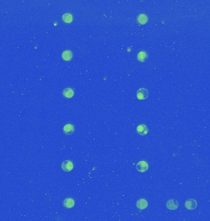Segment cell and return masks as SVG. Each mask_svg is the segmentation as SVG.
<instances>
[{
  "label": "cell",
  "instance_id": "cell-1",
  "mask_svg": "<svg viewBox=\"0 0 210 221\" xmlns=\"http://www.w3.org/2000/svg\"><path fill=\"white\" fill-rule=\"evenodd\" d=\"M148 95H149V92L146 88H140L139 90L137 91V93H136L137 98L140 100L146 99L148 97Z\"/></svg>",
  "mask_w": 210,
  "mask_h": 221
},
{
  "label": "cell",
  "instance_id": "cell-2",
  "mask_svg": "<svg viewBox=\"0 0 210 221\" xmlns=\"http://www.w3.org/2000/svg\"><path fill=\"white\" fill-rule=\"evenodd\" d=\"M62 168L64 172H70L73 169V164L71 160H65L62 164Z\"/></svg>",
  "mask_w": 210,
  "mask_h": 221
},
{
  "label": "cell",
  "instance_id": "cell-3",
  "mask_svg": "<svg viewBox=\"0 0 210 221\" xmlns=\"http://www.w3.org/2000/svg\"><path fill=\"white\" fill-rule=\"evenodd\" d=\"M148 169V164L146 161H141L136 165V170L139 172L144 173Z\"/></svg>",
  "mask_w": 210,
  "mask_h": 221
},
{
  "label": "cell",
  "instance_id": "cell-4",
  "mask_svg": "<svg viewBox=\"0 0 210 221\" xmlns=\"http://www.w3.org/2000/svg\"><path fill=\"white\" fill-rule=\"evenodd\" d=\"M179 206V202L175 199H170L167 201V207L170 210H175Z\"/></svg>",
  "mask_w": 210,
  "mask_h": 221
},
{
  "label": "cell",
  "instance_id": "cell-5",
  "mask_svg": "<svg viewBox=\"0 0 210 221\" xmlns=\"http://www.w3.org/2000/svg\"><path fill=\"white\" fill-rule=\"evenodd\" d=\"M185 206L189 210H193L197 208V203L196 200L189 199L185 202Z\"/></svg>",
  "mask_w": 210,
  "mask_h": 221
},
{
  "label": "cell",
  "instance_id": "cell-6",
  "mask_svg": "<svg viewBox=\"0 0 210 221\" xmlns=\"http://www.w3.org/2000/svg\"><path fill=\"white\" fill-rule=\"evenodd\" d=\"M63 132L65 134L68 135H71L74 133V127L72 124H66L63 127Z\"/></svg>",
  "mask_w": 210,
  "mask_h": 221
},
{
  "label": "cell",
  "instance_id": "cell-7",
  "mask_svg": "<svg viewBox=\"0 0 210 221\" xmlns=\"http://www.w3.org/2000/svg\"><path fill=\"white\" fill-rule=\"evenodd\" d=\"M136 205L137 208L140 209H146L147 206H148V203L147 201L144 199H141L137 201V202L136 203Z\"/></svg>",
  "mask_w": 210,
  "mask_h": 221
},
{
  "label": "cell",
  "instance_id": "cell-8",
  "mask_svg": "<svg viewBox=\"0 0 210 221\" xmlns=\"http://www.w3.org/2000/svg\"><path fill=\"white\" fill-rule=\"evenodd\" d=\"M137 132L140 135H146L148 132V129L146 125L141 124L137 127Z\"/></svg>",
  "mask_w": 210,
  "mask_h": 221
},
{
  "label": "cell",
  "instance_id": "cell-9",
  "mask_svg": "<svg viewBox=\"0 0 210 221\" xmlns=\"http://www.w3.org/2000/svg\"><path fill=\"white\" fill-rule=\"evenodd\" d=\"M63 206L68 209H70L74 206V201L71 198H67L63 201Z\"/></svg>",
  "mask_w": 210,
  "mask_h": 221
},
{
  "label": "cell",
  "instance_id": "cell-10",
  "mask_svg": "<svg viewBox=\"0 0 210 221\" xmlns=\"http://www.w3.org/2000/svg\"><path fill=\"white\" fill-rule=\"evenodd\" d=\"M72 53L70 50H65L62 53V58L65 61H70L72 59Z\"/></svg>",
  "mask_w": 210,
  "mask_h": 221
},
{
  "label": "cell",
  "instance_id": "cell-11",
  "mask_svg": "<svg viewBox=\"0 0 210 221\" xmlns=\"http://www.w3.org/2000/svg\"><path fill=\"white\" fill-rule=\"evenodd\" d=\"M63 94L65 97L68 98H70L73 96L74 91L71 88H66L63 90Z\"/></svg>",
  "mask_w": 210,
  "mask_h": 221
},
{
  "label": "cell",
  "instance_id": "cell-12",
  "mask_svg": "<svg viewBox=\"0 0 210 221\" xmlns=\"http://www.w3.org/2000/svg\"><path fill=\"white\" fill-rule=\"evenodd\" d=\"M147 53L145 51H141L138 54V60L141 62H144L147 59Z\"/></svg>",
  "mask_w": 210,
  "mask_h": 221
},
{
  "label": "cell",
  "instance_id": "cell-13",
  "mask_svg": "<svg viewBox=\"0 0 210 221\" xmlns=\"http://www.w3.org/2000/svg\"><path fill=\"white\" fill-rule=\"evenodd\" d=\"M138 22L141 24H145L147 22V17L145 14H141L138 17Z\"/></svg>",
  "mask_w": 210,
  "mask_h": 221
},
{
  "label": "cell",
  "instance_id": "cell-14",
  "mask_svg": "<svg viewBox=\"0 0 210 221\" xmlns=\"http://www.w3.org/2000/svg\"><path fill=\"white\" fill-rule=\"evenodd\" d=\"M62 18H63V21L65 22L70 23L72 20V15L71 14L66 13V14H65L63 15Z\"/></svg>",
  "mask_w": 210,
  "mask_h": 221
}]
</instances>
